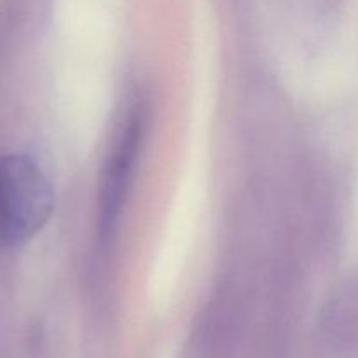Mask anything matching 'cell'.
Listing matches in <instances>:
<instances>
[{
    "instance_id": "6da1fadb",
    "label": "cell",
    "mask_w": 358,
    "mask_h": 358,
    "mask_svg": "<svg viewBox=\"0 0 358 358\" xmlns=\"http://www.w3.org/2000/svg\"><path fill=\"white\" fill-rule=\"evenodd\" d=\"M52 212V189L42 168L23 154L0 156V248L23 245Z\"/></svg>"
},
{
    "instance_id": "7a4b0ae2",
    "label": "cell",
    "mask_w": 358,
    "mask_h": 358,
    "mask_svg": "<svg viewBox=\"0 0 358 358\" xmlns=\"http://www.w3.org/2000/svg\"><path fill=\"white\" fill-rule=\"evenodd\" d=\"M142 136L143 119L138 114L126 124V129L122 131L121 140H119L110 164L107 168V177H105L103 189H101V226L105 229L114 224L115 217L121 210L122 196H124L126 185L131 178Z\"/></svg>"
}]
</instances>
